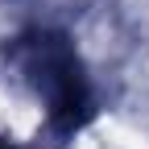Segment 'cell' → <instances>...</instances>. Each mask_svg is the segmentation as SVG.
Listing matches in <instances>:
<instances>
[{
    "instance_id": "cell-1",
    "label": "cell",
    "mask_w": 149,
    "mask_h": 149,
    "mask_svg": "<svg viewBox=\"0 0 149 149\" xmlns=\"http://www.w3.org/2000/svg\"><path fill=\"white\" fill-rule=\"evenodd\" d=\"M13 58L25 66V74L46 91L54 120L66 128H79L91 116V91L83 79V66L62 33H25L17 37Z\"/></svg>"
}]
</instances>
